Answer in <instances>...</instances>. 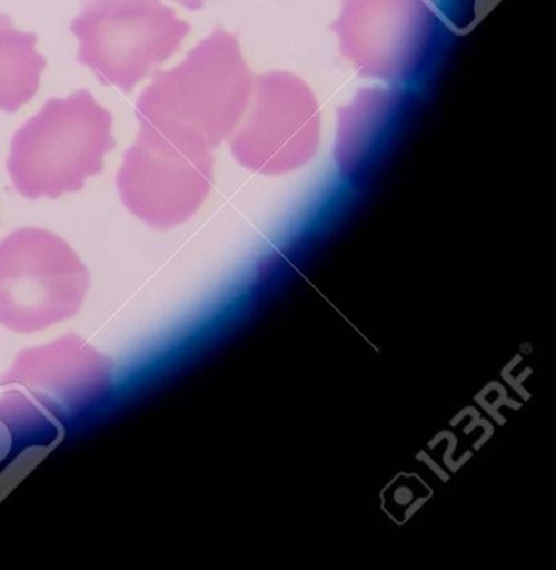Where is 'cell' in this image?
I'll return each mask as SVG.
<instances>
[{
  "instance_id": "obj_1",
  "label": "cell",
  "mask_w": 556,
  "mask_h": 570,
  "mask_svg": "<svg viewBox=\"0 0 556 570\" xmlns=\"http://www.w3.org/2000/svg\"><path fill=\"white\" fill-rule=\"evenodd\" d=\"M255 76L238 36L215 29L185 61L155 72L139 96L136 118L149 125L186 129L215 151L231 138L248 109Z\"/></svg>"
},
{
  "instance_id": "obj_2",
  "label": "cell",
  "mask_w": 556,
  "mask_h": 570,
  "mask_svg": "<svg viewBox=\"0 0 556 570\" xmlns=\"http://www.w3.org/2000/svg\"><path fill=\"white\" fill-rule=\"evenodd\" d=\"M112 128L111 111L86 89L49 99L12 138L8 173L16 191L28 199L81 191L116 148Z\"/></svg>"
},
{
  "instance_id": "obj_3",
  "label": "cell",
  "mask_w": 556,
  "mask_h": 570,
  "mask_svg": "<svg viewBox=\"0 0 556 570\" xmlns=\"http://www.w3.org/2000/svg\"><path fill=\"white\" fill-rule=\"evenodd\" d=\"M116 176L126 208L151 228L171 229L199 212L215 185V151L198 136L139 122Z\"/></svg>"
},
{
  "instance_id": "obj_4",
  "label": "cell",
  "mask_w": 556,
  "mask_h": 570,
  "mask_svg": "<svg viewBox=\"0 0 556 570\" xmlns=\"http://www.w3.org/2000/svg\"><path fill=\"white\" fill-rule=\"evenodd\" d=\"M71 32L79 65L131 95L181 49L191 26L161 0H85Z\"/></svg>"
},
{
  "instance_id": "obj_5",
  "label": "cell",
  "mask_w": 556,
  "mask_h": 570,
  "mask_svg": "<svg viewBox=\"0 0 556 570\" xmlns=\"http://www.w3.org/2000/svg\"><path fill=\"white\" fill-rule=\"evenodd\" d=\"M91 286L88 268L66 239L22 228L0 242V325L36 333L78 315Z\"/></svg>"
},
{
  "instance_id": "obj_6",
  "label": "cell",
  "mask_w": 556,
  "mask_h": 570,
  "mask_svg": "<svg viewBox=\"0 0 556 570\" xmlns=\"http://www.w3.org/2000/svg\"><path fill=\"white\" fill-rule=\"evenodd\" d=\"M321 142V111L308 85L291 72L256 76L248 109L229 149L249 171L282 176L315 159Z\"/></svg>"
},
{
  "instance_id": "obj_7",
  "label": "cell",
  "mask_w": 556,
  "mask_h": 570,
  "mask_svg": "<svg viewBox=\"0 0 556 570\" xmlns=\"http://www.w3.org/2000/svg\"><path fill=\"white\" fill-rule=\"evenodd\" d=\"M438 26L425 0H345L331 31L361 78L399 88L425 69Z\"/></svg>"
},
{
  "instance_id": "obj_8",
  "label": "cell",
  "mask_w": 556,
  "mask_h": 570,
  "mask_svg": "<svg viewBox=\"0 0 556 570\" xmlns=\"http://www.w3.org/2000/svg\"><path fill=\"white\" fill-rule=\"evenodd\" d=\"M115 363L79 335L22 350L0 386L18 393L56 426L69 425L105 402Z\"/></svg>"
},
{
  "instance_id": "obj_9",
  "label": "cell",
  "mask_w": 556,
  "mask_h": 570,
  "mask_svg": "<svg viewBox=\"0 0 556 570\" xmlns=\"http://www.w3.org/2000/svg\"><path fill=\"white\" fill-rule=\"evenodd\" d=\"M405 108L399 89L366 88L338 111L336 165L345 176L363 171L388 142Z\"/></svg>"
},
{
  "instance_id": "obj_10",
  "label": "cell",
  "mask_w": 556,
  "mask_h": 570,
  "mask_svg": "<svg viewBox=\"0 0 556 570\" xmlns=\"http://www.w3.org/2000/svg\"><path fill=\"white\" fill-rule=\"evenodd\" d=\"M46 66L38 36L19 31L9 16L0 14V111L14 115L31 102Z\"/></svg>"
},
{
  "instance_id": "obj_11",
  "label": "cell",
  "mask_w": 556,
  "mask_h": 570,
  "mask_svg": "<svg viewBox=\"0 0 556 570\" xmlns=\"http://www.w3.org/2000/svg\"><path fill=\"white\" fill-rule=\"evenodd\" d=\"M502 0H428L438 18L456 35L471 32Z\"/></svg>"
},
{
  "instance_id": "obj_12",
  "label": "cell",
  "mask_w": 556,
  "mask_h": 570,
  "mask_svg": "<svg viewBox=\"0 0 556 570\" xmlns=\"http://www.w3.org/2000/svg\"><path fill=\"white\" fill-rule=\"evenodd\" d=\"M175 2H178V4H181L182 8L188 9V11H201L202 8H205L206 2L208 0H175Z\"/></svg>"
}]
</instances>
